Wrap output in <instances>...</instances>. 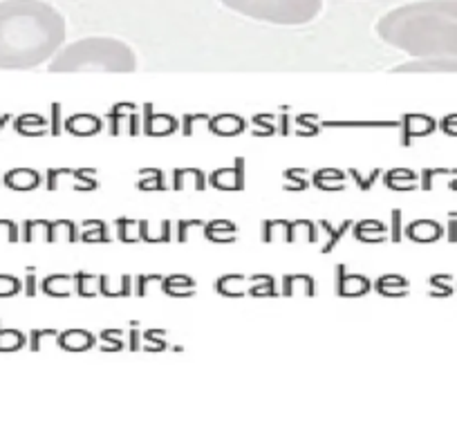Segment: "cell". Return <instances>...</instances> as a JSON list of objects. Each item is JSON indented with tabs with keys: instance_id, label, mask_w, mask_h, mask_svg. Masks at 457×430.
Listing matches in <instances>:
<instances>
[{
	"instance_id": "cell-3",
	"label": "cell",
	"mask_w": 457,
	"mask_h": 430,
	"mask_svg": "<svg viewBox=\"0 0 457 430\" xmlns=\"http://www.w3.org/2000/svg\"><path fill=\"white\" fill-rule=\"evenodd\" d=\"M135 70H137V56L133 47L120 38L108 37H90L70 43L50 61V72L130 74Z\"/></svg>"
},
{
	"instance_id": "cell-4",
	"label": "cell",
	"mask_w": 457,
	"mask_h": 430,
	"mask_svg": "<svg viewBox=\"0 0 457 430\" xmlns=\"http://www.w3.org/2000/svg\"><path fill=\"white\" fill-rule=\"evenodd\" d=\"M224 7L271 25H307L320 14L323 0H220Z\"/></svg>"
},
{
	"instance_id": "cell-1",
	"label": "cell",
	"mask_w": 457,
	"mask_h": 430,
	"mask_svg": "<svg viewBox=\"0 0 457 430\" xmlns=\"http://www.w3.org/2000/svg\"><path fill=\"white\" fill-rule=\"evenodd\" d=\"M68 37L63 14L43 0L0 3V70H32L54 59Z\"/></svg>"
},
{
	"instance_id": "cell-5",
	"label": "cell",
	"mask_w": 457,
	"mask_h": 430,
	"mask_svg": "<svg viewBox=\"0 0 457 430\" xmlns=\"http://www.w3.org/2000/svg\"><path fill=\"white\" fill-rule=\"evenodd\" d=\"M393 72H457V63L444 59H412L397 65Z\"/></svg>"
},
{
	"instance_id": "cell-2",
	"label": "cell",
	"mask_w": 457,
	"mask_h": 430,
	"mask_svg": "<svg viewBox=\"0 0 457 430\" xmlns=\"http://www.w3.org/2000/svg\"><path fill=\"white\" fill-rule=\"evenodd\" d=\"M377 34L412 59H444L457 63V0H424L388 12Z\"/></svg>"
}]
</instances>
